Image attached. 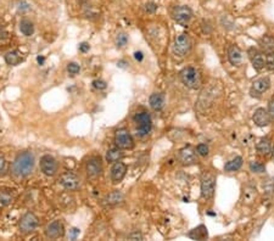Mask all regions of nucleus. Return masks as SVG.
I'll return each mask as SVG.
<instances>
[{"label":"nucleus","mask_w":274,"mask_h":241,"mask_svg":"<svg viewBox=\"0 0 274 241\" xmlns=\"http://www.w3.org/2000/svg\"><path fill=\"white\" fill-rule=\"evenodd\" d=\"M248 56L249 60L251 61V65L256 71H261L266 67V57L263 56V53L258 50L257 48L251 47L248 49Z\"/></svg>","instance_id":"nucleus-10"},{"label":"nucleus","mask_w":274,"mask_h":241,"mask_svg":"<svg viewBox=\"0 0 274 241\" xmlns=\"http://www.w3.org/2000/svg\"><path fill=\"white\" fill-rule=\"evenodd\" d=\"M78 2H79V3H81V4H85V3H87V2H88V0H78Z\"/></svg>","instance_id":"nucleus-46"},{"label":"nucleus","mask_w":274,"mask_h":241,"mask_svg":"<svg viewBox=\"0 0 274 241\" xmlns=\"http://www.w3.org/2000/svg\"><path fill=\"white\" fill-rule=\"evenodd\" d=\"M260 50L263 54H273L274 53V38L270 36H263L258 41Z\"/></svg>","instance_id":"nucleus-19"},{"label":"nucleus","mask_w":274,"mask_h":241,"mask_svg":"<svg viewBox=\"0 0 274 241\" xmlns=\"http://www.w3.org/2000/svg\"><path fill=\"white\" fill-rule=\"evenodd\" d=\"M89 44L88 43H81L79 44V51H82V53H87L88 50H89Z\"/></svg>","instance_id":"nucleus-42"},{"label":"nucleus","mask_w":274,"mask_h":241,"mask_svg":"<svg viewBox=\"0 0 274 241\" xmlns=\"http://www.w3.org/2000/svg\"><path fill=\"white\" fill-rule=\"evenodd\" d=\"M264 57H266V68L268 71L274 72V53L267 54Z\"/></svg>","instance_id":"nucleus-33"},{"label":"nucleus","mask_w":274,"mask_h":241,"mask_svg":"<svg viewBox=\"0 0 274 241\" xmlns=\"http://www.w3.org/2000/svg\"><path fill=\"white\" fill-rule=\"evenodd\" d=\"M172 18L182 27H187L193 18V11L187 5L175 6L172 10Z\"/></svg>","instance_id":"nucleus-5"},{"label":"nucleus","mask_w":274,"mask_h":241,"mask_svg":"<svg viewBox=\"0 0 274 241\" xmlns=\"http://www.w3.org/2000/svg\"><path fill=\"white\" fill-rule=\"evenodd\" d=\"M126 65H127L126 61H118V62H117V66L118 67H127Z\"/></svg>","instance_id":"nucleus-44"},{"label":"nucleus","mask_w":274,"mask_h":241,"mask_svg":"<svg viewBox=\"0 0 274 241\" xmlns=\"http://www.w3.org/2000/svg\"><path fill=\"white\" fill-rule=\"evenodd\" d=\"M179 78H181L182 83L189 89L196 90L199 89L202 84V77H201V73L197 68H195L193 66L184 67L181 72H179Z\"/></svg>","instance_id":"nucleus-2"},{"label":"nucleus","mask_w":274,"mask_h":241,"mask_svg":"<svg viewBox=\"0 0 274 241\" xmlns=\"http://www.w3.org/2000/svg\"><path fill=\"white\" fill-rule=\"evenodd\" d=\"M93 87L97 90H104V89H106L108 84H106V82L101 81V79H95V81L93 82Z\"/></svg>","instance_id":"nucleus-35"},{"label":"nucleus","mask_w":274,"mask_h":241,"mask_svg":"<svg viewBox=\"0 0 274 241\" xmlns=\"http://www.w3.org/2000/svg\"><path fill=\"white\" fill-rule=\"evenodd\" d=\"M268 114L270 116V120L274 122V96L272 99L269 100V102H268Z\"/></svg>","instance_id":"nucleus-37"},{"label":"nucleus","mask_w":274,"mask_h":241,"mask_svg":"<svg viewBox=\"0 0 274 241\" xmlns=\"http://www.w3.org/2000/svg\"><path fill=\"white\" fill-rule=\"evenodd\" d=\"M216 191V177L211 173H205L201 178V197L211 200Z\"/></svg>","instance_id":"nucleus-6"},{"label":"nucleus","mask_w":274,"mask_h":241,"mask_svg":"<svg viewBox=\"0 0 274 241\" xmlns=\"http://www.w3.org/2000/svg\"><path fill=\"white\" fill-rule=\"evenodd\" d=\"M35 155L30 151H23L18 154L12 163L11 172L16 178H26L35 168Z\"/></svg>","instance_id":"nucleus-1"},{"label":"nucleus","mask_w":274,"mask_h":241,"mask_svg":"<svg viewBox=\"0 0 274 241\" xmlns=\"http://www.w3.org/2000/svg\"><path fill=\"white\" fill-rule=\"evenodd\" d=\"M191 47H193V42H191L190 37H189L187 33H182V35H179L175 39V43H173L172 45V50L176 56L183 57L189 54V51L191 50Z\"/></svg>","instance_id":"nucleus-4"},{"label":"nucleus","mask_w":274,"mask_h":241,"mask_svg":"<svg viewBox=\"0 0 274 241\" xmlns=\"http://www.w3.org/2000/svg\"><path fill=\"white\" fill-rule=\"evenodd\" d=\"M243 163H244L243 157L236 156V157H234L233 160L228 161V162L224 164V170H225V172H228V173L236 172V170H239L240 168H242Z\"/></svg>","instance_id":"nucleus-25"},{"label":"nucleus","mask_w":274,"mask_h":241,"mask_svg":"<svg viewBox=\"0 0 274 241\" xmlns=\"http://www.w3.org/2000/svg\"><path fill=\"white\" fill-rule=\"evenodd\" d=\"M63 234H65V228H63V224L60 221L51 222L47 227V229H45V235L51 240L62 237Z\"/></svg>","instance_id":"nucleus-15"},{"label":"nucleus","mask_w":274,"mask_h":241,"mask_svg":"<svg viewBox=\"0 0 274 241\" xmlns=\"http://www.w3.org/2000/svg\"><path fill=\"white\" fill-rule=\"evenodd\" d=\"M5 166H6L5 158H4V156H2V155H0V176H2L3 173H4Z\"/></svg>","instance_id":"nucleus-41"},{"label":"nucleus","mask_w":274,"mask_h":241,"mask_svg":"<svg viewBox=\"0 0 274 241\" xmlns=\"http://www.w3.org/2000/svg\"><path fill=\"white\" fill-rule=\"evenodd\" d=\"M188 237L193 240H205L209 237V231H207L206 225L200 224L199 227L194 228L193 230L189 231L188 233Z\"/></svg>","instance_id":"nucleus-22"},{"label":"nucleus","mask_w":274,"mask_h":241,"mask_svg":"<svg viewBox=\"0 0 274 241\" xmlns=\"http://www.w3.org/2000/svg\"><path fill=\"white\" fill-rule=\"evenodd\" d=\"M14 200L12 194L9 193L8 190H0V205L2 206H8L10 205Z\"/></svg>","instance_id":"nucleus-29"},{"label":"nucleus","mask_w":274,"mask_h":241,"mask_svg":"<svg viewBox=\"0 0 274 241\" xmlns=\"http://www.w3.org/2000/svg\"><path fill=\"white\" fill-rule=\"evenodd\" d=\"M252 121L257 127H267L272 122L270 116L268 114V110L264 108H258L257 110H255L254 115H252Z\"/></svg>","instance_id":"nucleus-16"},{"label":"nucleus","mask_w":274,"mask_h":241,"mask_svg":"<svg viewBox=\"0 0 274 241\" xmlns=\"http://www.w3.org/2000/svg\"><path fill=\"white\" fill-rule=\"evenodd\" d=\"M134 123L136 124V135L139 138H145L152 130V120L151 116L148 112H138L133 117Z\"/></svg>","instance_id":"nucleus-3"},{"label":"nucleus","mask_w":274,"mask_h":241,"mask_svg":"<svg viewBox=\"0 0 274 241\" xmlns=\"http://www.w3.org/2000/svg\"><path fill=\"white\" fill-rule=\"evenodd\" d=\"M18 10L22 11V12L23 11H28V10H30V5L26 2H21L20 4H18Z\"/></svg>","instance_id":"nucleus-38"},{"label":"nucleus","mask_w":274,"mask_h":241,"mask_svg":"<svg viewBox=\"0 0 274 241\" xmlns=\"http://www.w3.org/2000/svg\"><path fill=\"white\" fill-rule=\"evenodd\" d=\"M196 150H194L191 146H185L179 150L178 154V160L183 166H191V164H195L197 162L196 158Z\"/></svg>","instance_id":"nucleus-12"},{"label":"nucleus","mask_w":274,"mask_h":241,"mask_svg":"<svg viewBox=\"0 0 274 241\" xmlns=\"http://www.w3.org/2000/svg\"><path fill=\"white\" fill-rule=\"evenodd\" d=\"M195 150H196V154L200 155V156H202V157L209 156L210 149L206 144H199L196 146V149H195Z\"/></svg>","instance_id":"nucleus-32"},{"label":"nucleus","mask_w":274,"mask_h":241,"mask_svg":"<svg viewBox=\"0 0 274 241\" xmlns=\"http://www.w3.org/2000/svg\"><path fill=\"white\" fill-rule=\"evenodd\" d=\"M79 71H81V67H79V65H77V63L71 62V63H68V66H67V72H68L71 76L78 75Z\"/></svg>","instance_id":"nucleus-34"},{"label":"nucleus","mask_w":274,"mask_h":241,"mask_svg":"<svg viewBox=\"0 0 274 241\" xmlns=\"http://www.w3.org/2000/svg\"><path fill=\"white\" fill-rule=\"evenodd\" d=\"M127 43H128V36L126 33H120V35L117 36V38H116V45H117V48L126 47Z\"/></svg>","instance_id":"nucleus-31"},{"label":"nucleus","mask_w":274,"mask_h":241,"mask_svg":"<svg viewBox=\"0 0 274 241\" xmlns=\"http://www.w3.org/2000/svg\"><path fill=\"white\" fill-rule=\"evenodd\" d=\"M79 233H81L79 229H77V228H73V229L70 230V239L76 240L77 239V236L79 235Z\"/></svg>","instance_id":"nucleus-40"},{"label":"nucleus","mask_w":274,"mask_h":241,"mask_svg":"<svg viewBox=\"0 0 274 241\" xmlns=\"http://www.w3.org/2000/svg\"><path fill=\"white\" fill-rule=\"evenodd\" d=\"M115 144L122 150H130L134 148V139L126 128H121L115 134Z\"/></svg>","instance_id":"nucleus-7"},{"label":"nucleus","mask_w":274,"mask_h":241,"mask_svg":"<svg viewBox=\"0 0 274 241\" xmlns=\"http://www.w3.org/2000/svg\"><path fill=\"white\" fill-rule=\"evenodd\" d=\"M126 173L127 166L123 162H121V161H118V162L114 163V166H112L111 168V181L114 182L115 184H117V183L122 182V179L124 178Z\"/></svg>","instance_id":"nucleus-18"},{"label":"nucleus","mask_w":274,"mask_h":241,"mask_svg":"<svg viewBox=\"0 0 274 241\" xmlns=\"http://www.w3.org/2000/svg\"><path fill=\"white\" fill-rule=\"evenodd\" d=\"M22 61H23L22 54L17 50L9 51V53H6L5 55V62L10 66H17L18 63L22 62Z\"/></svg>","instance_id":"nucleus-24"},{"label":"nucleus","mask_w":274,"mask_h":241,"mask_svg":"<svg viewBox=\"0 0 274 241\" xmlns=\"http://www.w3.org/2000/svg\"><path fill=\"white\" fill-rule=\"evenodd\" d=\"M59 183L61 187L68 191H77L81 188V179L78 178L75 173L72 172H65L60 177Z\"/></svg>","instance_id":"nucleus-9"},{"label":"nucleus","mask_w":274,"mask_h":241,"mask_svg":"<svg viewBox=\"0 0 274 241\" xmlns=\"http://www.w3.org/2000/svg\"><path fill=\"white\" fill-rule=\"evenodd\" d=\"M144 9H145V11L148 12V14H154V12L157 10V5L155 4V3H152V2L146 3Z\"/></svg>","instance_id":"nucleus-36"},{"label":"nucleus","mask_w":274,"mask_h":241,"mask_svg":"<svg viewBox=\"0 0 274 241\" xmlns=\"http://www.w3.org/2000/svg\"><path fill=\"white\" fill-rule=\"evenodd\" d=\"M256 195H257V193H256V189L251 188V187H248L244 190V197H243V201L245 203H251L254 202L255 199H256Z\"/></svg>","instance_id":"nucleus-28"},{"label":"nucleus","mask_w":274,"mask_h":241,"mask_svg":"<svg viewBox=\"0 0 274 241\" xmlns=\"http://www.w3.org/2000/svg\"><path fill=\"white\" fill-rule=\"evenodd\" d=\"M128 239L129 240H143L144 237H143L142 234L138 233V231H134V233L130 234V235H128Z\"/></svg>","instance_id":"nucleus-39"},{"label":"nucleus","mask_w":274,"mask_h":241,"mask_svg":"<svg viewBox=\"0 0 274 241\" xmlns=\"http://www.w3.org/2000/svg\"><path fill=\"white\" fill-rule=\"evenodd\" d=\"M243 51L237 45L231 44L228 48V60L233 66H240L243 63Z\"/></svg>","instance_id":"nucleus-17"},{"label":"nucleus","mask_w":274,"mask_h":241,"mask_svg":"<svg viewBox=\"0 0 274 241\" xmlns=\"http://www.w3.org/2000/svg\"><path fill=\"white\" fill-rule=\"evenodd\" d=\"M20 30L23 36L30 37L35 33V26H33V23L29 20L24 18V20L20 22Z\"/></svg>","instance_id":"nucleus-27"},{"label":"nucleus","mask_w":274,"mask_h":241,"mask_svg":"<svg viewBox=\"0 0 274 241\" xmlns=\"http://www.w3.org/2000/svg\"><path fill=\"white\" fill-rule=\"evenodd\" d=\"M85 170H87V175L90 179H95L101 175L102 172V164L100 157H91L89 161L87 162V167H85Z\"/></svg>","instance_id":"nucleus-14"},{"label":"nucleus","mask_w":274,"mask_h":241,"mask_svg":"<svg viewBox=\"0 0 274 241\" xmlns=\"http://www.w3.org/2000/svg\"><path fill=\"white\" fill-rule=\"evenodd\" d=\"M122 157H123V152H122V149L120 148L110 149V150L106 152V161H108L109 163L118 162V161H121Z\"/></svg>","instance_id":"nucleus-26"},{"label":"nucleus","mask_w":274,"mask_h":241,"mask_svg":"<svg viewBox=\"0 0 274 241\" xmlns=\"http://www.w3.org/2000/svg\"><path fill=\"white\" fill-rule=\"evenodd\" d=\"M39 166H41L42 172L44 173L45 176L53 177V176L56 175L57 162L53 156H50V155H44V156H42L41 162H39Z\"/></svg>","instance_id":"nucleus-11"},{"label":"nucleus","mask_w":274,"mask_h":241,"mask_svg":"<svg viewBox=\"0 0 274 241\" xmlns=\"http://www.w3.org/2000/svg\"><path fill=\"white\" fill-rule=\"evenodd\" d=\"M270 88V79L268 77H261L252 83L251 89H250V93H251L252 96H261L262 94H264L266 91Z\"/></svg>","instance_id":"nucleus-13"},{"label":"nucleus","mask_w":274,"mask_h":241,"mask_svg":"<svg viewBox=\"0 0 274 241\" xmlns=\"http://www.w3.org/2000/svg\"><path fill=\"white\" fill-rule=\"evenodd\" d=\"M149 105L154 111H161L164 106V95L162 93H152L149 97Z\"/></svg>","instance_id":"nucleus-20"},{"label":"nucleus","mask_w":274,"mask_h":241,"mask_svg":"<svg viewBox=\"0 0 274 241\" xmlns=\"http://www.w3.org/2000/svg\"><path fill=\"white\" fill-rule=\"evenodd\" d=\"M37 60H38V62H39V63H41V65H43V63H44V57H41V56H38V59H37Z\"/></svg>","instance_id":"nucleus-45"},{"label":"nucleus","mask_w":274,"mask_h":241,"mask_svg":"<svg viewBox=\"0 0 274 241\" xmlns=\"http://www.w3.org/2000/svg\"><path fill=\"white\" fill-rule=\"evenodd\" d=\"M250 170L252 173H263L266 168H264V164H262L261 162H257V161H251L249 164Z\"/></svg>","instance_id":"nucleus-30"},{"label":"nucleus","mask_w":274,"mask_h":241,"mask_svg":"<svg viewBox=\"0 0 274 241\" xmlns=\"http://www.w3.org/2000/svg\"><path fill=\"white\" fill-rule=\"evenodd\" d=\"M256 150L261 156H268L272 152V144L268 138H261L256 144Z\"/></svg>","instance_id":"nucleus-23"},{"label":"nucleus","mask_w":274,"mask_h":241,"mask_svg":"<svg viewBox=\"0 0 274 241\" xmlns=\"http://www.w3.org/2000/svg\"><path fill=\"white\" fill-rule=\"evenodd\" d=\"M134 57H135L138 61H142L143 59H144V56H143V53H140V51H136L135 54H134Z\"/></svg>","instance_id":"nucleus-43"},{"label":"nucleus","mask_w":274,"mask_h":241,"mask_svg":"<svg viewBox=\"0 0 274 241\" xmlns=\"http://www.w3.org/2000/svg\"><path fill=\"white\" fill-rule=\"evenodd\" d=\"M202 2H209V0H202Z\"/></svg>","instance_id":"nucleus-48"},{"label":"nucleus","mask_w":274,"mask_h":241,"mask_svg":"<svg viewBox=\"0 0 274 241\" xmlns=\"http://www.w3.org/2000/svg\"><path fill=\"white\" fill-rule=\"evenodd\" d=\"M123 200H124L123 194H122L121 191L116 190L114 191V193L109 194L108 196L102 200V203L105 206H116V205H118V203L123 202Z\"/></svg>","instance_id":"nucleus-21"},{"label":"nucleus","mask_w":274,"mask_h":241,"mask_svg":"<svg viewBox=\"0 0 274 241\" xmlns=\"http://www.w3.org/2000/svg\"><path fill=\"white\" fill-rule=\"evenodd\" d=\"M270 154H272V156H273V158H274V146L272 148V152H270Z\"/></svg>","instance_id":"nucleus-47"},{"label":"nucleus","mask_w":274,"mask_h":241,"mask_svg":"<svg viewBox=\"0 0 274 241\" xmlns=\"http://www.w3.org/2000/svg\"><path fill=\"white\" fill-rule=\"evenodd\" d=\"M38 218L35 213L28 212L26 215L22 216V218L20 219V224H18V228H20L21 233L23 234H29L32 231L36 230V228L38 227Z\"/></svg>","instance_id":"nucleus-8"}]
</instances>
